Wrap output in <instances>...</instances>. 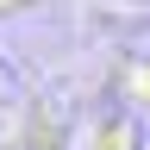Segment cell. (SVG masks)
Returning a JSON list of instances; mask_svg holds the SVG:
<instances>
[{"mask_svg":"<svg viewBox=\"0 0 150 150\" xmlns=\"http://www.w3.org/2000/svg\"><path fill=\"white\" fill-rule=\"evenodd\" d=\"M13 6H31V0H0V13H13Z\"/></svg>","mask_w":150,"mask_h":150,"instance_id":"6da1fadb","label":"cell"}]
</instances>
